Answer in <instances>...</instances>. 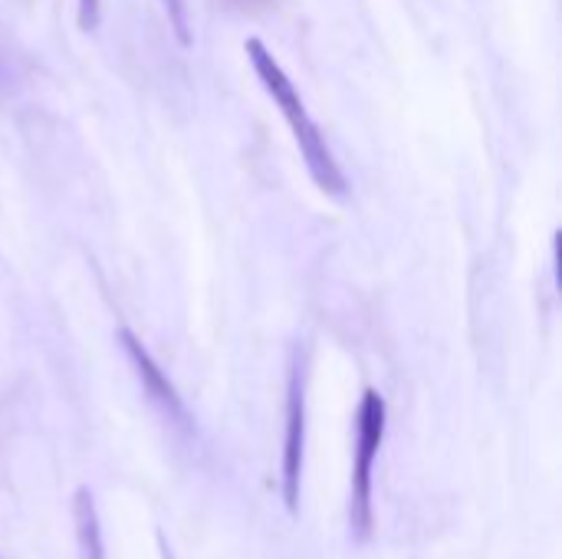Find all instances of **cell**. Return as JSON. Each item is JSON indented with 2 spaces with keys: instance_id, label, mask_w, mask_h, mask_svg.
I'll list each match as a JSON object with an SVG mask.
<instances>
[{
  "instance_id": "5",
  "label": "cell",
  "mask_w": 562,
  "mask_h": 559,
  "mask_svg": "<svg viewBox=\"0 0 562 559\" xmlns=\"http://www.w3.org/2000/svg\"><path fill=\"white\" fill-rule=\"evenodd\" d=\"M72 521H76V547L79 559H105L102 554V527H99V514H95V501L92 494L82 488L72 501Z\"/></svg>"
},
{
  "instance_id": "2",
  "label": "cell",
  "mask_w": 562,
  "mask_h": 559,
  "mask_svg": "<svg viewBox=\"0 0 562 559\" xmlns=\"http://www.w3.org/2000/svg\"><path fill=\"white\" fill-rule=\"evenodd\" d=\"M385 435V402L379 392L362 395L359 409V445H356V468H352V530L359 540L372 537V468Z\"/></svg>"
},
{
  "instance_id": "1",
  "label": "cell",
  "mask_w": 562,
  "mask_h": 559,
  "mask_svg": "<svg viewBox=\"0 0 562 559\" xmlns=\"http://www.w3.org/2000/svg\"><path fill=\"white\" fill-rule=\"evenodd\" d=\"M244 49H247V59L254 63L257 76L263 79V89L273 96V102L280 105L283 119L290 122L293 138H296V145H300V152H303V158H306L310 175L316 178V185H319L323 191L342 198V194H346V178H342V171H339V165H336V158H333L326 138L319 135L316 122L310 119V112H306V105H303L296 86L290 82V76L283 72V66L273 59V53H270L260 40H247Z\"/></svg>"
},
{
  "instance_id": "6",
  "label": "cell",
  "mask_w": 562,
  "mask_h": 559,
  "mask_svg": "<svg viewBox=\"0 0 562 559\" xmlns=\"http://www.w3.org/2000/svg\"><path fill=\"white\" fill-rule=\"evenodd\" d=\"M79 23L86 30L99 26V0H79Z\"/></svg>"
},
{
  "instance_id": "4",
  "label": "cell",
  "mask_w": 562,
  "mask_h": 559,
  "mask_svg": "<svg viewBox=\"0 0 562 559\" xmlns=\"http://www.w3.org/2000/svg\"><path fill=\"white\" fill-rule=\"evenodd\" d=\"M122 343H125V349H128V356H132V362H135V369H138V376H142V385L148 389V395H151L175 422H184V405H181L178 392L171 389V382L161 376V369L151 362V356L135 343L132 333H122Z\"/></svg>"
},
{
  "instance_id": "7",
  "label": "cell",
  "mask_w": 562,
  "mask_h": 559,
  "mask_svg": "<svg viewBox=\"0 0 562 559\" xmlns=\"http://www.w3.org/2000/svg\"><path fill=\"white\" fill-rule=\"evenodd\" d=\"M165 559H171V557H168V550H165Z\"/></svg>"
},
{
  "instance_id": "3",
  "label": "cell",
  "mask_w": 562,
  "mask_h": 559,
  "mask_svg": "<svg viewBox=\"0 0 562 559\" xmlns=\"http://www.w3.org/2000/svg\"><path fill=\"white\" fill-rule=\"evenodd\" d=\"M303 435H306V402H303V382H300V376H293L290 399H286V435H283V468H280L283 504L290 514H296V507H300Z\"/></svg>"
}]
</instances>
